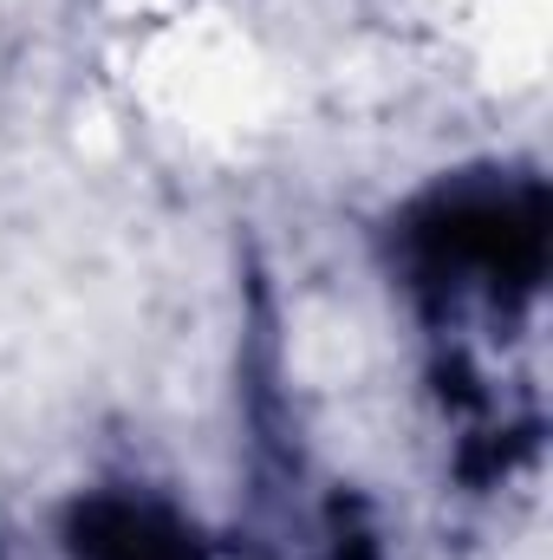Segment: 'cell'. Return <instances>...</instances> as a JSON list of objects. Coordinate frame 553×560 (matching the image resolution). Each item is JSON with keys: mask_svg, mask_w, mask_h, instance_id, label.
I'll use <instances>...</instances> for the list:
<instances>
[{"mask_svg": "<svg viewBox=\"0 0 553 560\" xmlns=\"http://www.w3.org/2000/svg\"><path fill=\"white\" fill-rule=\"evenodd\" d=\"M79 555H92V560H196L189 541L163 515L131 509V502H92L79 515Z\"/></svg>", "mask_w": 553, "mask_h": 560, "instance_id": "7a4b0ae2", "label": "cell"}, {"mask_svg": "<svg viewBox=\"0 0 553 560\" xmlns=\"http://www.w3.org/2000/svg\"><path fill=\"white\" fill-rule=\"evenodd\" d=\"M423 242L482 275L528 280L548 255V209H541V196H462V202L436 209Z\"/></svg>", "mask_w": 553, "mask_h": 560, "instance_id": "6da1fadb", "label": "cell"}]
</instances>
